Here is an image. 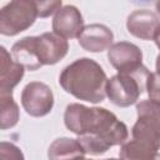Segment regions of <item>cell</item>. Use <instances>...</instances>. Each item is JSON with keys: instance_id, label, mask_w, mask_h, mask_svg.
Masks as SVG:
<instances>
[{"instance_id": "52a82bcc", "label": "cell", "mask_w": 160, "mask_h": 160, "mask_svg": "<svg viewBox=\"0 0 160 160\" xmlns=\"http://www.w3.org/2000/svg\"><path fill=\"white\" fill-rule=\"evenodd\" d=\"M108 59L118 72L131 71L142 65V52L140 48L129 41L111 44L108 49Z\"/></svg>"}, {"instance_id": "277c9868", "label": "cell", "mask_w": 160, "mask_h": 160, "mask_svg": "<svg viewBox=\"0 0 160 160\" xmlns=\"http://www.w3.org/2000/svg\"><path fill=\"white\" fill-rule=\"evenodd\" d=\"M138 120L131 129L132 139L155 152L160 149V102L152 99L136 104Z\"/></svg>"}, {"instance_id": "4fadbf2b", "label": "cell", "mask_w": 160, "mask_h": 160, "mask_svg": "<svg viewBox=\"0 0 160 160\" xmlns=\"http://www.w3.org/2000/svg\"><path fill=\"white\" fill-rule=\"evenodd\" d=\"M11 56L26 70L35 71L42 66L36 52V38L26 36L16 41L11 48Z\"/></svg>"}, {"instance_id": "9a60e30c", "label": "cell", "mask_w": 160, "mask_h": 160, "mask_svg": "<svg viewBox=\"0 0 160 160\" xmlns=\"http://www.w3.org/2000/svg\"><path fill=\"white\" fill-rule=\"evenodd\" d=\"M19 106L14 101L12 92L0 94V129L14 128L19 121Z\"/></svg>"}, {"instance_id": "e0dca14e", "label": "cell", "mask_w": 160, "mask_h": 160, "mask_svg": "<svg viewBox=\"0 0 160 160\" xmlns=\"http://www.w3.org/2000/svg\"><path fill=\"white\" fill-rule=\"evenodd\" d=\"M39 18H49L61 9L62 0H34Z\"/></svg>"}, {"instance_id": "6da1fadb", "label": "cell", "mask_w": 160, "mask_h": 160, "mask_svg": "<svg viewBox=\"0 0 160 160\" xmlns=\"http://www.w3.org/2000/svg\"><path fill=\"white\" fill-rule=\"evenodd\" d=\"M68 130L76 134L78 140L89 155H102L111 146L121 145L128 140L126 125L114 112L105 108H88L72 102L64 112Z\"/></svg>"}, {"instance_id": "5b68a950", "label": "cell", "mask_w": 160, "mask_h": 160, "mask_svg": "<svg viewBox=\"0 0 160 160\" xmlns=\"http://www.w3.org/2000/svg\"><path fill=\"white\" fill-rule=\"evenodd\" d=\"M38 18L34 0H10L0 10V32L15 36L29 29Z\"/></svg>"}, {"instance_id": "7c38bea8", "label": "cell", "mask_w": 160, "mask_h": 160, "mask_svg": "<svg viewBox=\"0 0 160 160\" xmlns=\"http://www.w3.org/2000/svg\"><path fill=\"white\" fill-rule=\"evenodd\" d=\"M25 68L16 62L8 50L0 48V94L12 92V89L21 81Z\"/></svg>"}, {"instance_id": "7402d4cb", "label": "cell", "mask_w": 160, "mask_h": 160, "mask_svg": "<svg viewBox=\"0 0 160 160\" xmlns=\"http://www.w3.org/2000/svg\"><path fill=\"white\" fill-rule=\"evenodd\" d=\"M156 71L160 72V54H159L158 58H156Z\"/></svg>"}, {"instance_id": "2e32d148", "label": "cell", "mask_w": 160, "mask_h": 160, "mask_svg": "<svg viewBox=\"0 0 160 160\" xmlns=\"http://www.w3.org/2000/svg\"><path fill=\"white\" fill-rule=\"evenodd\" d=\"M121 159H134V160H151L158 158V152L146 148L145 145L135 141L134 139L130 141H125L121 144V149L119 152Z\"/></svg>"}, {"instance_id": "d6986e66", "label": "cell", "mask_w": 160, "mask_h": 160, "mask_svg": "<svg viewBox=\"0 0 160 160\" xmlns=\"http://www.w3.org/2000/svg\"><path fill=\"white\" fill-rule=\"evenodd\" d=\"M0 156L2 159H24V155L18 146L5 141L0 144Z\"/></svg>"}, {"instance_id": "7a4b0ae2", "label": "cell", "mask_w": 160, "mask_h": 160, "mask_svg": "<svg viewBox=\"0 0 160 160\" xmlns=\"http://www.w3.org/2000/svg\"><path fill=\"white\" fill-rule=\"evenodd\" d=\"M108 78L92 59L80 58L68 65L59 76V84L68 94L88 102H101L106 96Z\"/></svg>"}, {"instance_id": "8fae6325", "label": "cell", "mask_w": 160, "mask_h": 160, "mask_svg": "<svg viewBox=\"0 0 160 160\" xmlns=\"http://www.w3.org/2000/svg\"><path fill=\"white\" fill-rule=\"evenodd\" d=\"M160 25V18L149 10H135L126 20L128 31L141 40H152L156 28Z\"/></svg>"}, {"instance_id": "603a6c76", "label": "cell", "mask_w": 160, "mask_h": 160, "mask_svg": "<svg viewBox=\"0 0 160 160\" xmlns=\"http://www.w3.org/2000/svg\"><path fill=\"white\" fill-rule=\"evenodd\" d=\"M156 10L160 14V0H156Z\"/></svg>"}, {"instance_id": "30bf717a", "label": "cell", "mask_w": 160, "mask_h": 160, "mask_svg": "<svg viewBox=\"0 0 160 160\" xmlns=\"http://www.w3.org/2000/svg\"><path fill=\"white\" fill-rule=\"evenodd\" d=\"M114 34L104 24H90L84 26L78 38L79 45L90 52H101L112 44Z\"/></svg>"}, {"instance_id": "44dd1931", "label": "cell", "mask_w": 160, "mask_h": 160, "mask_svg": "<svg viewBox=\"0 0 160 160\" xmlns=\"http://www.w3.org/2000/svg\"><path fill=\"white\" fill-rule=\"evenodd\" d=\"M131 2H135V4H150L155 0H130Z\"/></svg>"}, {"instance_id": "8992f818", "label": "cell", "mask_w": 160, "mask_h": 160, "mask_svg": "<svg viewBox=\"0 0 160 160\" xmlns=\"http://www.w3.org/2000/svg\"><path fill=\"white\" fill-rule=\"evenodd\" d=\"M21 105L30 116H45L54 106L52 90L44 82L31 81L26 84L21 91Z\"/></svg>"}, {"instance_id": "5bb4252c", "label": "cell", "mask_w": 160, "mask_h": 160, "mask_svg": "<svg viewBox=\"0 0 160 160\" xmlns=\"http://www.w3.org/2000/svg\"><path fill=\"white\" fill-rule=\"evenodd\" d=\"M86 155L82 145L78 139L71 138H59L56 139L50 146L48 151L49 159L58 160V159H74L80 158L82 159Z\"/></svg>"}, {"instance_id": "ba28073f", "label": "cell", "mask_w": 160, "mask_h": 160, "mask_svg": "<svg viewBox=\"0 0 160 160\" xmlns=\"http://www.w3.org/2000/svg\"><path fill=\"white\" fill-rule=\"evenodd\" d=\"M35 38L36 52L42 65H54L68 54V40L56 32H44Z\"/></svg>"}, {"instance_id": "ffe728a7", "label": "cell", "mask_w": 160, "mask_h": 160, "mask_svg": "<svg viewBox=\"0 0 160 160\" xmlns=\"http://www.w3.org/2000/svg\"><path fill=\"white\" fill-rule=\"evenodd\" d=\"M152 40L155 41L156 46L160 49V25L156 28V31H155V34H154V38H152Z\"/></svg>"}, {"instance_id": "9c48e42d", "label": "cell", "mask_w": 160, "mask_h": 160, "mask_svg": "<svg viewBox=\"0 0 160 160\" xmlns=\"http://www.w3.org/2000/svg\"><path fill=\"white\" fill-rule=\"evenodd\" d=\"M84 29V20L80 10L72 5H65L55 12L52 30L65 39L79 38Z\"/></svg>"}, {"instance_id": "3957f363", "label": "cell", "mask_w": 160, "mask_h": 160, "mask_svg": "<svg viewBox=\"0 0 160 160\" xmlns=\"http://www.w3.org/2000/svg\"><path fill=\"white\" fill-rule=\"evenodd\" d=\"M149 74L150 71L144 65L131 71L118 72L108 79L106 96L119 108H128L135 104L144 90H146Z\"/></svg>"}, {"instance_id": "ac0fdd59", "label": "cell", "mask_w": 160, "mask_h": 160, "mask_svg": "<svg viewBox=\"0 0 160 160\" xmlns=\"http://www.w3.org/2000/svg\"><path fill=\"white\" fill-rule=\"evenodd\" d=\"M146 91L149 99L156 100L160 102V72H150L146 81Z\"/></svg>"}]
</instances>
